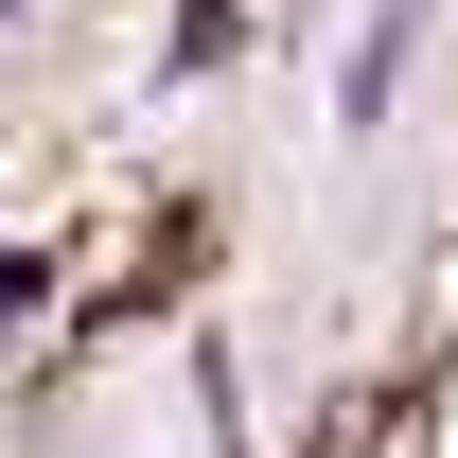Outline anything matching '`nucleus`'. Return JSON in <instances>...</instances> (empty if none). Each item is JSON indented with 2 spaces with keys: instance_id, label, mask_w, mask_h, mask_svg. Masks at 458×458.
Instances as JSON below:
<instances>
[{
  "instance_id": "f257e3e1",
  "label": "nucleus",
  "mask_w": 458,
  "mask_h": 458,
  "mask_svg": "<svg viewBox=\"0 0 458 458\" xmlns=\"http://www.w3.org/2000/svg\"><path fill=\"white\" fill-rule=\"evenodd\" d=\"M0 18H18V0H0Z\"/></svg>"
}]
</instances>
